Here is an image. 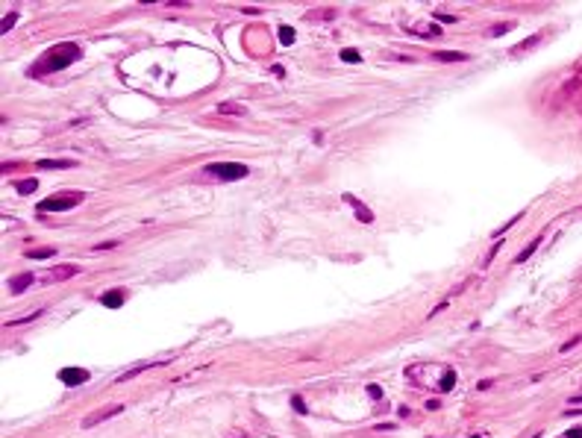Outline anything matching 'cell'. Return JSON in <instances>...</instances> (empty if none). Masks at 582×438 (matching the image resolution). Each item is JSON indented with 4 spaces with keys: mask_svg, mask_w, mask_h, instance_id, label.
I'll return each mask as SVG.
<instances>
[{
    "mask_svg": "<svg viewBox=\"0 0 582 438\" xmlns=\"http://www.w3.org/2000/svg\"><path fill=\"white\" fill-rule=\"evenodd\" d=\"M82 56V50H79V44H56L35 68H32V74H47V71H62V68H68L74 59H79Z\"/></svg>",
    "mask_w": 582,
    "mask_h": 438,
    "instance_id": "obj_1",
    "label": "cell"
},
{
    "mask_svg": "<svg viewBox=\"0 0 582 438\" xmlns=\"http://www.w3.org/2000/svg\"><path fill=\"white\" fill-rule=\"evenodd\" d=\"M206 174H212V177H218V180H224V182H233V180L247 177L250 168L241 165V162H212V165H206Z\"/></svg>",
    "mask_w": 582,
    "mask_h": 438,
    "instance_id": "obj_2",
    "label": "cell"
},
{
    "mask_svg": "<svg viewBox=\"0 0 582 438\" xmlns=\"http://www.w3.org/2000/svg\"><path fill=\"white\" fill-rule=\"evenodd\" d=\"M85 200V194H59V197H47V200H41L38 203V212L41 215H50V212H65V209H74L77 203H82Z\"/></svg>",
    "mask_w": 582,
    "mask_h": 438,
    "instance_id": "obj_3",
    "label": "cell"
},
{
    "mask_svg": "<svg viewBox=\"0 0 582 438\" xmlns=\"http://www.w3.org/2000/svg\"><path fill=\"white\" fill-rule=\"evenodd\" d=\"M59 383L62 386H85L88 383V371L85 368H62L59 371Z\"/></svg>",
    "mask_w": 582,
    "mask_h": 438,
    "instance_id": "obj_4",
    "label": "cell"
},
{
    "mask_svg": "<svg viewBox=\"0 0 582 438\" xmlns=\"http://www.w3.org/2000/svg\"><path fill=\"white\" fill-rule=\"evenodd\" d=\"M77 274H82L79 265H59V268L47 271L44 280H47V283H62V280H71V277H77Z\"/></svg>",
    "mask_w": 582,
    "mask_h": 438,
    "instance_id": "obj_5",
    "label": "cell"
},
{
    "mask_svg": "<svg viewBox=\"0 0 582 438\" xmlns=\"http://www.w3.org/2000/svg\"><path fill=\"white\" fill-rule=\"evenodd\" d=\"M121 412H124V406H109V409H100V412L88 415V418L82 421V427H85V430H88V427H97V424H103V421H109V418L121 415Z\"/></svg>",
    "mask_w": 582,
    "mask_h": 438,
    "instance_id": "obj_6",
    "label": "cell"
},
{
    "mask_svg": "<svg viewBox=\"0 0 582 438\" xmlns=\"http://www.w3.org/2000/svg\"><path fill=\"white\" fill-rule=\"evenodd\" d=\"M344 203H350V206H353V212H356V218H359L362 224H373V212H370L362 200H356L353 194H344Z\"/></svg>",
    "mask_w": 582,
    "mask_h": 438,
    "instance_id": "obj_7",
    "label": "cell"
},
{
    "mask_svg": "<svg viewBox=\"0 0 582 438\" xmlns=\"http://www.w3.org/2000/svg\"><path fill=\"white\" fill-rule=\"evenodd\" d=\"M124 300H127L124 288H112V291L100 294V306H106V309H118V306H124Z\"/></svg>",
    "mask_w": 582,
    "mask_h": 438,
    "instance_id": "obj_8",
    "label": "cell"
},
{
    "mask_svg": "<svg viewBox=\"0 0 582 438\" xmlns=\"http://www.w3.org/2000/svg\"><path fill=\"white\" fill-rule=\"evenodd\" d=\"M77 162H71V159H41L35 168H41V171H68V168H74Z\"/></svg>",
    "mask_w": 582,
    "mask_h": 438,
    "instance_id": "obj_9",
    "label": "cell"
},
{
    "mask_svg": "<svg viewBox=\"0 0 582 438\" xmlns=\"http://www.w3.org/2000/svg\"><path fill=\"white\" fill-rule=\"evenodd\" d=\"M218 115H236V118H241V115H247V106L227 100V103H218Z\"/></svg>",
    "mask_w": 582,
    "mask_h": 438,
    "instance_id": "obj_10",
    "label": "cell"
},
{
    "mask_svg": "<svg viewBox=\"0 0 582 438\" xmlns=\"http://www.w3.org/2000/svg\"><path fill=\"white\" fill-rule=\"evenodd\" d=\"M32 283H35V277H32V274H18V277L12 280V294H24Z\"/></svg>",
    "mask_w": 582,
    "mask_h": 438,
    "instance_id": "obj_11",
    "label": "cell"
},
{
    "mask_svg": "<svg viewBox=\"0 0 582 438\" xmlns=\"http://www.w3.org/2000/svg\"><path fill=\"white\" fill-rule=\"evenodd\" d=\"M156 365H162V362H138L135 368H130V371H121V377H115V383H124V380H132L138 371H147V368H156Z\"/></svg>",
    "mask_w": 582,
    "mask_h": 438,
    "instance_id": "obj_12",
    "label": "cell"
},
{
    "mask_svg": "<svg viewBox=\"0 0 582 438\" xmlns=\"http://www.w3.org/2000/svg\"><path fill=\"white\" fill-rule=\"evenodd\" d=\"M538 244H541V235H535V238L529 241V247H524V250H521V253L515 256V262H518V265H524L527 259H532V253L538 250Z\"/></svg>",
    "mask_w": 582,
    "mask_h": 438,
    "instance_id": "obj_13",
    "label": "cell"
},
{
    "mask_svg": "<svg viewBox=\"0 0 582 438\" xmlns=\"http://www.w3.org/2000/svg\"><path fill=\"white\" fill-rule=\"evenodd\" d=\"M435 59H438V62H465L468 53H459V50H438Z\"/></svg>",
    "mask_w": 582,
    "mask_h": 438,
    "instance_id": "obj_14",
    "label": "cell"
},
{
    "mask_svg": "<svg viewBox=\"0 0 582 438\" xmlns=\"http://www.w3.org/2000/svg\"><path fill=\"white\" fill-rule=\"evenodd\" d=\"M456 380H459L456 371H444L441 380H438V391H453V388H456Z\"/></svg>",
    "mask_w": 582,
    "mask_h": 438,
    "instance_id": "obj_15",
    "label": "cell"
},
{
    "mask_svg": "<svg viewBox=\"0 0 582 438\" xmlns=\"http://www.w3.org/2000/svg\"><path fill=\"white\" fill-rule=\"evenodd\" d=\"M335 15H338L335 9H320V12H309V15H306V21H332Z\"/></svg>",
    "mask_w": 582,
    "mask_h": 438,
    "instance_id": "obj_16",
    "label": "cell"
},
{
    "mask_svg": "<svg viewBox=\"0 0 582 438\" xmlns=\"http://www.w3.org/2000/svg\"><path fill=\"white\" fill-rule=\"evenodd\" d=\"M53 256H56V247H38L26 253V259H53Z\"/></svg>",
    "mask_w": 582,
    "mask_h": 438,
    "instance_id": "obj_17",
    "label": "cell"
},
{
    "mask_svg": "<svg viewBox=\"0 0 582 438\" xmlns=\"http://www.w3.org/2000/svg\"><path fill=\"white\" fill-rule=\"evenodd\" d=\"M38 315H41V309H35V312H29V315H24V318H15V321H6L3 327H6V330H12V327H21V324H29V321H35Z\"/></svg>",
    "mask_w": 582,
    "mask_h": 438,
    "instance_id": "obj_18",
    "label": "cell"
},
{
    "mask_svg": "<svg viewBox=\"0 0 582 438\" xmlns=\"http://www.w3.org/2000/svg\"><path fill=\"white\" fill-rule=\"evenodd\" d=\"M15 188H18V194H32V191L38 188V182H35V180H18Z\"/></svg>",
    "mask_w": 582,
    "mask_h": 438,
    "instance_id": "obj_19",
    "label": "cell"
},
{
    "mask_svg": "<svg viewBox=\"0 0 582 438\" xmlns=\"http://www.w3.org/2000/svg\"><path fill=\"white\" fill-rule=\"evenodd\" d=\"M291 409H294L297 415H306V412H309V406H306V400H303L300 394H294V397H291Z\"/></svg>",
    "mask_w": 582,
    "mask_h": 438,
    "instance_id": "obj_20",
    "label": "cell"
},
{
    "mask_svg": "<svg viewBox=\"0 0 582 438\" xmlns=\"http://www.w3.org/2000/svg\"><path fill=\"white\" fill-rule=\"evenodd\" d=\"M294 38H297V32L291 29V26H280V41L289 47V44H294Z\"/></svg>",
    "mask_w": 582,
    "mask_h": 438,
    "instance_id": "obj_21",
    "label": "cell"
},
{
    "mask_svg": "<svg viewBox=\"0 0 582 438\" xmlns=\"http://www.w3.org/2000/svg\"><path fill=\"white\" fill-rule=\"evenodd\" d=\"M15 21H18V12H9V15L0 21V32H9V29L15 26Z\"/></svg>",
    "mask_w": 582,
    "mask_h": 438,
    "instance_id": "obj_22",
    "label": "cell"
},
{
    "mask_svg": "<svg viewBox=\"0 0 582 438\" xmlns=\"http://www.w3.org/2000/svg\"><path fill=\"white\" fill-rule=\"evenodd\" d=\"M341 62L353 65V62H362V56H359V50H341Z\"/></svg>",
    "mask_w": 582,
    "mask_h": 438,
    "instance_id": "obj_23",
    "label": "cell"
},
{
    "mask_svg": "<svg viewBox=\"0 0 582 438\" xmlns=\"http://www.w3.org/2000/svg\"><path fill=\"white\" fill-rule=\"evenodd\" d=\"M509 29H515V24H497V26L488 29V35H503V32H509Z\"/></svg>",
    "mask_w": 582,
    "mask_h": 438,
    "instance_id": "obj_24",
    "label": "cell"
},
{
    "mask_svg": "<svg viewBox=\"0 0 582 438\" xmlns=\"http://www.w3.org/2000/svg\"><path fill=\"white\" fill-rule=\"evenodd\" d=\"M368 394H370L373 400H379V397H382V388H379L376 383H370V386H368Z\"/></svg>",
    "mask_w": 582,
    "mask_h": 438,
    "instance_id": "obj_25",
    "label": "cell"
},
{
    "mask_svg": "<svg viewBox=\"0 0 582 438\" xmlns=\"http://www.w3.org/2000/svg\"><path fill=\"white\" fill-rule=\"evenodd\" d=\"M580 341H582V333H580V335H577V338H571V341H568V344H562V353H571V347H577V344H580Z\"/></svg>",
    "mask_w": 582,
    "mask_h": 438,
    "instance_id": "obj_26",
    "label": "cell"
},
{
    "mask_svg": "<svg viewBox=\"0 0 582 438\" xmlns=\"http://www.w3.org/2000/svg\"><path fill=\"white\" fill-rule=\"evenodd\" d=\"M109 247H118V241H103V244H94L91 250H94V253H100V250H109Z\"/></svg>",
    "mask_w": 582,
    "mask_h": 438,
    "instance_id": "obj_27",
    "label": "cell"
},
{
    "mask_svg": "<svg viewBox=\"0 0 582 438\" xmlns=\"http://www.w3.org/2000/svg\"><path fill=\"white\" fill-rule=\"evenodd\" d=\"M435 18L444 21V24H456V18H453V15H444V12H435Z\"/></svg>",
    "mask_w": 582,
    "mask_h": 438,
    "instance_id": "obj_28",
    "label": "cell"
},
{
    "mask_svg": "<svg viewBox=\"0 0 582 438\" xmlns=\"http://www.w3.org/2000/svg\"><path fill=\"white\" fill-rule=\"evenodd\" d=\"M568 438H582V427H577V430H571V433H568Z\"/></svg>",
    "mask_w": 582,
    "mask_h": 438,
    "instance_id": "obj_29",
    "label": "cell"
},
{
    "mask_svg": "<svg viewBox=\"0 0 582 438\" xmlns=\"http://www.w3.org/2000/svg\"><path fill=\"white\" fill-rule=\"evenodd\" d=\"M571 403H574V406H582V394H580V397H574Z\"/></svg>",
    "mask_w": 582,
    "mask_h": 438,
    "instance_id": "obj_30",
    "label": "cell"
},
{
    "mask_svg": "<svg viewBox=\"0 0 582 438\" xmlns=\"http://www.w3.org/2000/svg\"><path fill=\"white\" fill-rule=\"evenodd\" d=\"M471 438H479V436H471Z\"/></svg>",
    "mask_w": 582,
    "mask_h": 438,
    "instance_id": "obj_31",
    "label": "cell"
}]
</instances>
